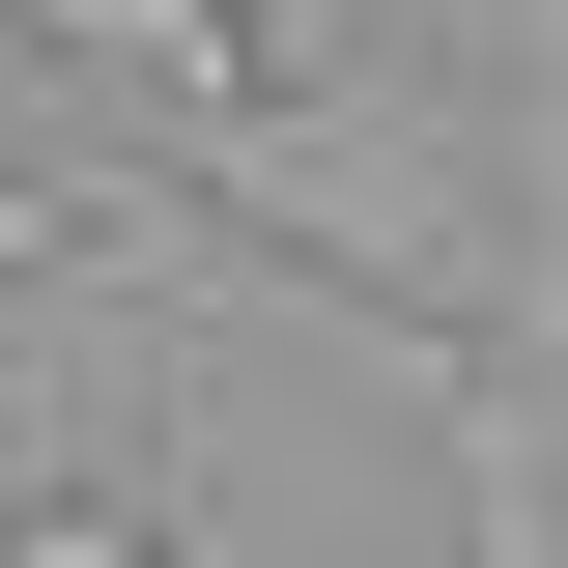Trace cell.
<instances>
[{"label": "cell", "mask_w": 568, "mask_h": 568, "mask_svg": "<svg viewBox=\"0 0 568 568\" xmlns=\"http://www.w3.org/2000/svg\"><path fill=\"white\" fill-rule=\"evenodd\" d=\"M171 200L256 227V256H313V284H369V313H426L455 455H484V484H540V342H511V114H398V85H200V114H171Z\"/></svg>", "instance_id": "cell-1"}, {"label": "cell", "mask_w": 568, "mask_h": 568, "mask_svg": "<svg viewBox=\"0 0 568 568\" xmlns=\"http://www.w3.org/2000/svg\"><path fill=\"white\" fill-rule=\"evenodd\" d=\"M0 58H114V85H256V0H0Z\"/></svg>", "instance_id": "cell-2"}, {"label": "cell", "mask_w": 568, "mask_h": 568, "mask_svg": "<svg viewBox=\"0 0 568 568\" xmlns=\"http://www.w3.org/2000/svg\"><path fill=\"white\" fill-rule=\"evenodd\" d=\"M0 568H171V540H142L114 484H29V511H0Z\"/></svg>", "instance_id": "cell-3"}, {"label": "cell", "mask_w": 568, "mask_h": 568, "mask_svg": "<svg viewBox=\"0 0 568 568\" xmlns=\"http://www.w3.org/2000/svg\"><path fill=\"white\" fill-rule=\"evenodd\" d=\"M85 227H114V200H0V284H58V256H85Z\"/></svg>", "instance_id": "cell-4"}, {"label": "cell", "mask_w": 568, "mask_h": 568, "mask_svg": "<svg viewBox=\"0 0 568 568\" xmlns=\"http://www.w3.org/2000/svg\"><path fill=\"white\" fill-rule=\"evenodd\" d=\"M313 29H342V0H256V85H284V58H313Z\"/></svg>", "instance_id": "cell-5"}]
</instances>
